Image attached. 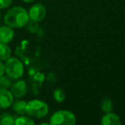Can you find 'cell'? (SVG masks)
Returning <instances> with one entry per match:
<instances>
[{
	"label": "cell",
	"mask_w": 125,
	"mask_h": 125,
	"mask_svg": "<svg viewBox=\"0 0 125 125\" xmlns=\"http://www.w3.org/2000/svg\"><path fill=\"white\" fill-rule=\"evenodd\" d=\"M29 21L28 10L21 6H14L9 9L4 16V24L12 28L26 27Z\"/></svg>",
	"instance_id": "obj_1"
},
{
	"label": "cell",
	"mask_w": 125,
	"mask_h": 125,
	"mask_svg": "<svg viewBox=\"0 0 125 125\" xmlns=\"http://www.w3.org/2000/svg\"><path fill=\"white\" fill-rule=\"evenodd\" d=\"M4 73L12 81L21 79L24 74V65L19 58L10 57L4 62Z\"/></svg>",
	"instance_id": "obj_2"
},
{
	"label": "cell",
	"mask_w": 125,
	"mask_h": 125,
	"mask_svg": "<svg viewBox=\"0 0 125 125\" xmlns=\"http://www.w3.org/2000/svg\"><path fill=\"white\" fill-rule=\"evenodd\" d=\"M49 112V106L45 101L40 99H32L27 102L26 114L33 118L45 117Z\"/></svg>",
	"instance_id": "obj_3"
},
{
	"label": "cell",
	"mask_w": 125,
	"mask_h": 125,
	"mask_svg": "<svg viewBox=\"0 0 125 125\" xmlns=\"http://www.w3.org/2000/svg\"><path fill=\"white\" fill-rule=\"evenodd\" d=\"M76 117L72 111L68 110H59L51 116L49 123L52 125H74Z\"/></svg>",
	"instance_id": "obj_4"
},
{
	"label": "cell",
	"mask_w": 125,
	"mask_h": 125,
	"mask_svg": "<svg viewBox=\"0 0 125 125\" xmlns=\"http://www.w3.org/2000/svg\"><path fill=\"white\" fill-rule=\"evenodd\" d=\"M10 91L11 92L14 98L21 99V98L25 97L27 93H28L27 82L24 80H21V79L16 80V82H12V84H11L10 87Z\"/></svg>",
	"instance_id": "obj_5"
},
{
	"label": "cell",
	"mask_w": 125,
	"mask_h": 125,
	"mask_svg": "<svg viewBox=\"0 0 125 125\" xmlns=\"http://www.w3.org/2000/svg\"><path fill=\"white\" fill-rule=\"evenodd\" d=\"M28 12L30 21L39 22L41 21L46 16V9L41 4H35L31 6Z\"/></svg>",
	"instance_id": "obj_6"
},
{
	"label": "cell",
	"mask_w": 125,
	"mask_h": 125,
	"mask_svg": "<svg viewBox=\"0 0 125 125\" xmlns=\"http://www.w3.org/2000/svg\"><path fill=\"white\" fill-rule=\"evenodd\" d=\"M14 101V97L10 89L0 88V109L4 110L10 107Z\"/></svg>",
	"instance_id": "obj_7"
},
{
	"label": "cell",
	"mask_w": 125,
	"mask_h": 125,
	"mask_svg": "<svg viewBox=\"0 0 125 125\" xmlns=\"http://www.w3.org/2000/svg\"><path fill=\"white\" fill-rule=\"evenodd\" d=\"M15 32L12 28L4 25L0 27V43L10 44L13 40Z\"/></svg>",
	"instance_id": "obj_8"
},
{
	"label": "cell",
	"mask_w": 125,
	"mask_h": 125,
	"mask_svg": "<svg viewBox=\"0 0 125 125\" xmlns=\"http://www.w3.org/2000/svg\"><path fill=\"white\" fill-rule=\"evenodd\" d=\"M102 125H121V118L116 113L110 111V112L104 113L102 116L100 121Z\"/></svg>",
	"instance_id": "obj_9"
},
{
	"label": "cell",
	"mask_w": 125,
	"mask_h": 125,
	"mask_svg": "<svg viewBox=\"0 0 125 125\" xmlns=\"http://www.w3.org/2000/svg\"><path fill=\"white\" fill-rule=\"evenodd\" d=\"M26 104L27 102L25 100H21L17 99V100L13 101L11 107L12 110L18 115H25L26 114Z\"/></svg>",
	"instance_id": "obj_10"
},
{
	"label": "cell",
	"mask_w": 125,
	"mask_h": 125,
	"mask_svg": "<svg viewBox=\"0 0 125 125\" xmlns=\"http://www.w3.org/2000/svg\"><path fill=\"white\" fill-rule=\"evenodd\" d=\"M11 48L9 46V44L0 43V61L5 62L7 59L11 57Z\"/></svg>",
	"instance_id": "obj_11"
},
{
	"label": "cell",
	"mask_w": 125,
	"mask_h": 125,
	"mask_svg": "<svg viewBox=\"0 0 125 125\" xmlns=\"http://www.w3.org/2000/svg\"><path fill=\"white\" fill-rule=\"evenodd\" d=\"M15 124L16 125H33L34 121L33 117L29 116L28 115H20L19 116L16 117L15 119Z\"/></svg>",
	"instance_id": "obj_12"
},
{
	"label": "cell",
	"mask_w": 125,
	"mask_h": 125,
	"mask_svg": "<svg viewBox=\"0 0 125 125\" xmlns=\"http://www.w3.org/2000/svg\"><path fill=\"white\" fill-rule=\"evenodd\" d=\"M16 116L8 112L0 114V124L1 125H13L15 124Z\"/></svg>",
	"instance_id": "obj_13"
},
{
	"label": "cell",
	"mask_w": 125,
	"mask_h": 125,
	"mask_svg": "<svg viewBox=\"0 0 125 125\" xmlns=\"http://www.w3.org/2000/svg\"><path fill=\"white\" fill-rule=\"evenodd\" d=\"M100 108L103 112L107 113L112 111L113 110V103L109 98H103L100 102Z\"/></svg>",
	"instance_id": "obj_14"
},
{
	"label": "cell",
	"mask_w": 125,
	"mask_h": 125,
	"mask_svg": "<svg viewBox=\"0 0 125 125\" xmlns=\"http://www.w3.org/2000/svg\"><path fill=\"white\" fill-rule=\"evenodd\" d=\"M65 97H66V95H65V93L62 88H60V87H57V88H56L55 90H54V92H53V99H55L57 102H58V103L63 102V101H64V99H65Z\"/></svg>",
	"instance_id": "obj_15"
},
{
	"label": "cell",
	"mask_w": 125,
	"mask_h": 125,
	"mask_svg": "<svg viewBox=\"0 0 125 125\" xmlns=\"http://www.w3.org/2000/svg\"><path fill=\"white\" fill-rule=\"evenodd\" d=\"M12 82V80L4 74V75L0 76V88L9 89L10 87Z\"/></svg>",
	"instance_id": "obj_16"
},
{
	"label": "cell",
	"mask_w": 125,
	"mask_h": 125,
	"mask_svg": "<svg viewBox=\"0 0 125 125\" xmlns=\"http://www.w3.org/2000/svg\"><path fill=\"white\" fill-rule=\"evenodd\" d=\"M27 28L29 32L31 33H34L38 30V25H37L36 21H29L28 23L26 25Z\"/></svg>",
	"instance_id": "obj_17"
},
{
	"label": "cell",
	"mask_w": 125,
	"mask_h": 125,
	"mask_svg": "<svg viewBox=\"0 0 125 125\" xmlns=\"http://www.w3.org/2000/svg\"><path fill=\"white\" fill-rule=\"evenodd\" d=\"M13 0H0V10L7 9L12 4Z\"/></svg>",
	"instance_id": "obj_18"
},
{
	"label": "cell",
	"mask_w": 125,
	"mask_h": 125,
	"mask_svg": "<svg viewBox=\"0 0 125 125\" xmlns=\"http://www.w3.org/2000/svg\"><path fill=\"white\" fill-rule=\"evenodd\" d=\"M4 62H3L2 61H0V76L3 75H4Z\"/></svg>",
	"instance_id": "obj_19"
},
{
	"label": "cell",
	"mask_w": 125,
	"mask_h": 125,
	"mask_svg": "<svg viewBox=\"0 0 125 125\" xmlns=\"http://www.w3.org/2000/svg\"><path fill=\"white\" fill-rule=\"evenodd\" d=\"M24 3H27V4H29V3H33L34 2L35 0H22Z\"/></svg>",
	"instance_id": "obj_20"
},
{
	"label": "cell",
	"mask_w": 125,
	"mask_h": 125,
	"mask_svg": "<svg viewBox=\"0 0 125 125\" xmlns=\"http://www.w3.org/2000/svg\"><path fill=\"white\" fill-rule=\"evenodd\" d=\"M0 21H1V12H0Z\"/></svg>",
	"instance_id": "obj_21"
}]
</instances>
